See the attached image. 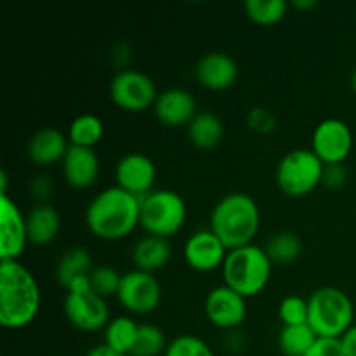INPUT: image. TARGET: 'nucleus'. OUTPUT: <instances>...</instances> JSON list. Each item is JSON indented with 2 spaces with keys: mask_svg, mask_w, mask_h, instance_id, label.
Returning a JSON list of instances; mask_svg holds the SVG:
<instances>
[{
  "mask_svg": "<svg viewBox=\"0 0 356 356\" xmlns=\"http://www.w3.org/2000/svg\"><path fill=\"white\" fill-rule=\"evenodd\" d=\"M40 287L33 273L19 261H0V325L19 330L40 312Z\"/></svg>",
  "mask_w": 356,
  "mask_h": 356,
  "instance_id": "1",
  "label": "nucleus"
},
{
  "mask_svg": "<svg viewBox=\"0 0 356 356\" xmlns=\"http://www.w3.org/2000/svg\"><path fill=\"white\" fill-rule=\"evenodd\" d=\"M141 200L122 188L111 186L97 193L86 211V222L94 236L108 242L122 240L139 226Z\"/></svg>",
  "mask_w": 356,
  "mask_h": 356,
  "instance_id": "2",
  "label": "nucleus"
},
{
  "mask_svg": "<svg viewBox=\"0 0 356 356\" xmlns=\"http://www.w3.org/2000/svg\"><path fill=\"white\" fill-rule=\"evenodd\" d=\"M261 212L250 195L235 191L214 205L211 212V232L229 250L250 245L259 232Z\"/></svg>",
  "mask_w": 356,
  "mask_h": 356,
  "instance_id": "3",
  "label": "nucleus"
},
{
  "mask_svg": "<svg viewBox=\"0 0 356 356\" xmlns=\"http://www.w3.org/2000/svg\"><path fill=\"white\" fill-rule=\"evenodd\" d=\"M271 268L273 263L268 257L266 250L250 243L229 250L222 264V278L225 285L245 299L256 298L266 289L271 278Z\"/></svg>",
  "mask_w": 356,
  "mask_h": 356,
  "instance_id": "4",
  "label": "nucleus"
},
{
  "mask_svg": "<svg viewBox=\"0 0 356 356\" xmlns=\"http://www.w3.org/2000/svg\"><path fill=\"white\" fill-rule=\"evenodd\" d=\"M355 306L337 287H320L308 299V325L318 337L341 339L353 327Z\"/></svg>",
  "mask_w": 356,
  "mask_h": 356,
  "instance_id": "5",
  "label": "nucleus"
},
{
  "mask_svg": "<svg viewBox=\"0 0 356 356\" xmlns=\"http://www.w3.org/2000/svg\"><path fill=\"white\" fill-rule=\"evenodd\" d=\"M186 216V202L177 191L153 190L141 198L139 226L145 229L146 235L169 240L181 232Z\"/></svg>",
  "mask_w": 356,
  "mask_h": 356,
  "instance_id": "6",
  "label": "nucleus"
},
{
  "mask_svg": "<svg viewBox=\"0 0 356 356\" xmlns=\"http://www.w3.org/2000/svg\"><path fill=\"white\" fill-rule=\"evenodd\" d=\"M323 170H325V165L312 152V148L292 149L278 162L277 186L287 197H306L318 184H322Z\"/></svg>",
  "mask_w": 356,
  "mask_h": 356,
  "instance_id": "7",
  "label": "nucleus"
},
{
  "mask_svg": "<svg viewBox=\"0 0 356 356\" xmlns=\"http://www.w3.org/2000/svg\"><path fill=\"white\" fill-rule=\"evenodd\" d=\"M65 316L75 329L83 332H97L110 323V309L106 299L99 298L90 289L89 277L79 278L66 289Z\"/></svg>",
  "mask_w": 356,
  "mask_h": 356,
  "instance_id": "8",
  "label": "nucleus"
},
{
  "mask_svg": "<svg viewBox=\"0 0 356 356\" xmlns=\"http://www.w3.org/2000/svg\"><path fill=\"white\" fill-rule=\"evenodd\" d=\"M110 97L120 110L139 113L155 106L159 90L149 75L139 70H120L110 82Z\"/></svg>",
  "mask_w": 356,
  "mask_h": 356,
  "instance_id": "9",
  "label": "nucleus"
},
{
  "mask_svg": "<svg viewBox=\"0 0 356 356\" xmlns=\"http://www.w3.org/2000/svg\"><path fill=\"white\" fill-rule=\"evenodd\" d=\"M124 309L134 315H149L162 302V287L155 275L146 271H129L122 275V284L117 294Z\"/></svg>",
  "mask_w": 356,
  "mask_h": 356,
  "instance_id": "10",
  "label": "nucleus"
},
{
  "mask_svg": "<svg viewBox=\"0 0 356 356\" xmlns=\"http://www.w3.org/2000/svg\"><path fill=\"white\" fill-rule=\"evenodd\" d=\"M353 149V132L350 125L339 118L322 120L313 131L312 152L323 165H341Z\"/></svg>",
  "mask_w": 356,
  "mask_h": 356,
  "instance_id": "11",
  "label": "nucleus"
},
{
  "mask_svg": "<svg viewBox=\"0 0 356 356\" xmlns=\"http://www.w3.org/2000/svg\"><path fill=\"white\" fill-rule=\"evenodd\" d=\"M26 243V218L9 195H0V261H19Z\"/></svg>",
  "mask_w": 356,
  "mask_h": 356,
  "instance_id": "12",
  "label": "nucleus"
},
{
  "mask_svg": "<svg viewBox=\"0 0 356 356\" xmlns=\"http://www.w3.org/2000/svg\"><path fill=\"white\" fill-rule=\"evenodd\" d=\"M247 299L229 289L228 285H219L212 289L205 298V315L209 322L222 330H233L247 318Z\"/></svg>",
  "mask_w": 356,
  "mask_h": 356,
  "instance_id": "13",
  "label": "nucleus"
},
{
  "mask_svg": "<svg viewBox=\"0 0 356 356\" xmlns=\"http://www.w3.org/2000/svg\"><path fill=\"white\" fill-rule=\"evenodd\" d=\"M117 186L141 200L152 193L156 179V167L149 156L143 153H127L115 167Z\"/></svg>",
  "mask_w": 356,
  "mask_h": 356,
  "instance_id": "14",
  "label": "nucleus"
},
{
  "mask_svg": "<svg viewBox=\"0 0 356 356\" xmlns=\"http://www.w3.org/2000/svg\"><path fill=\"white\" fill-rule=\"evenodd\" d=\"M183 256L191 270L198 273H211L222 268L228 249L211 229H198L184 243Z\"/></svg>",
  "mask_w": 356,
  "mask_h": 356,
  "instance_id": "15",
  "label": "nucleus"
},
{
  "mask_svg": "<svg viewBox=\"0 0 356 356\" xmlns=\"http://www.w3.org/2000/svg\"><path fill=\"white\" fill-rule=\"evenodd\" d=\"M195 79L204 89L226 90L238 79V65L225 52H209L198 59L195 66Z\"/></svg>",
  "mask_w": 356,
  "mask_h": 356,
  "instance_id": "16",
  "label": "nucleus"
},
{
  "mask_svg": "<svg viewBox=\"0 0 356 356\" xmlns=\"http://www.w3.org/2000/svg\"><path fill=\"white\" fill-rule=\"evenodd\" d=\"M156 118L167 127H181L190 125V122L197 117V101L193 94L186 89L172 87L159 94L155 106Z\"/></svg>",
  "mask_w": 356,
  "mask_h": 356,
  "instance_id": "17",
  "label": "nucleus"
},
{
  "mask_svg": "<svg viewBox=\"0 0 356 356\" xmlns=\"http://www.w3.org/2000/svg\"><path fill=\"white\" fill-rule=\"evenodd\" d=\"M61 172L66 183L75 190L94 186L99 176V159L92 148H80L70 145L61 162Z\"/></svg>",
  "mask_w": 356,
  "mask_h": 356,
  "instance_id": "18",
  "label": "nucleus"
},
{
  "mask_svg": "<svg viewBox=\"0 0 356 356\" xmlns=\"http://www.w3.org/2000/svg\"><path fill=\"white\" fill-rule=\"evenodd\" d=\"M68 148V136H65L54 127H44L30 138L26 146V155L35 165L49 167L63 162Z\"/></svg>",
  "mask_w": 356,
  "mask_h": 356,
  "instance_id": "19",
  "label": "nucleus"
},
{
  "mask_svg": "<svg viewBox=\"0 0 356 356\" xmlns=\"http://www.w3.org/2000/svg\"><path fill=\"white\" fill-rule=\"evenodd\" d=\"M61 229L59 212L49 204L35 205L26 216L28 242L33 245L44 247L54 242Z\"/></svg>",
  "mask_w": 356,
  "mask_h": 356,
  "instance_id": "20",
  "label": "nucleus"
},
{
  "mask_svg": "<svg viewBox=\"0 0 356 356\" xmlns=\"http://www.w3.org/2000/svg\"><path fill=\"white\" fill-rule=\"evenodd\" d=\"M170 257H172V247H170L169 240L160 238V236H143L132 249V263H134L136 270L152 275L162 270L169 263Z\"/></svg>",
  "mask_w": 356,
  "mask_h": 356,
  "instance_id": "21",
  "label": "nucleus"
},
{
  "mask_svg": "<svg viewBox=\"0 0 356 356\" xmlns=\"http://www.w3.org/2000/svg\"><path fill=\"white\" fill-rule=\"evenodd\" d=\"M188 138L197 148L212 149L225 138V124L212 111H198L188 125Z\"/></svg>",
  "mask_w": 356,
  "mask_h": 356,
  "instance_id": "22",
  "label": "nucleus"
},
{
  "mask_svg": "<svg viewBox=\"0 0 356 356\" xmlns=\"http://www.w3.org/2000/svg\"><path fill=\"white\" fill-rule=\"evenodd\" d=\"M92 268V257H90L89 250L83 247H73V249L66 250L59 259L58 268H56V278L61 287L68 289L79 278L89 277Z\"/></svg>",
  "mask_w": 356,
  "mask_h": 356,
  "instance_id": "23",
  "label": "nucleus"
},
{
  "mask_svg": "<svg viewBox=\"0 0 356 356\" xmlns=\"http://www.w3.org/2000/svg\"><path fill=\"white\" fill-rule=\"evenodd\" d=\"M104 134V125L97 115L83 113L79 115L68 127V141L72 146L80 148H92L99 145Z\"/></svg>",
  "mask_w": 356,
  "mask_h": 356,
  "instance_id": "24",
  "label": "nucleus"
},
{
  "mask_svg": "<svg viewBox=\"0 0 356 356\" xmlns=\"http://www.w3.org/2000/svg\"><path fill=\"white\" fill-rule=\"evenodd\" d=\"M318 336L313 332L308 323L305 325L282 327L278 334V350L284 356H306L313 344L316 343Z\"/></svg>",
  "mask_w": 356,
  "mask_h": 356,
  "instance_id": "25",
  "label": "nucleus"
},
{
  "mask_svg": "<svg viewBox=\"0 0 356 356\" xmlns=\"http://www.w3.org/2000/svg\"><path fill=\"white\" fill-rule=\"evenodd\" d=\"M138 330L139 323H136L134 320L129 316H117V318L110 320L104 329V344L129 356L136 343V337H138Z\"/></svg>",
  "mask_w": 356,
  "mask_h": 356,
  "instance_id": "26",
  "label": "nucleus"
},
{
  "mask_svg": "<svg viewBox=\"0 0 356 356\" xmlns=\"http://www.w3.org/2000/svg\"><path fill=\"white\" fill-rule=\"evenodd\" d=\"M264 250L273 264H291L302 254V242L296 233L282 232L271 236Z\"/></svg>",
  "mask_w": 356,
  "mask_h": 356,
  "instance_id": "27",
  "label": "nucleus"
},
{
  "mask_svg": "<svg viewBox=\"0 0 356 356\" xmlns=\"http://www.w3.org/2000/svg\"><path fill=\"white\" fill-rule=\"evenodd\" d=\"M243 9L252 23L259 26H273L284 19L289 3L285 0H245Z\"/></svg>",
  "mask_w": 356,
  "mask_h": 356,
  "instance_id": "28",
  "label": "nucleus"
},
{
  "mask_svg": "<svg viewBox=\"0 0 356 356\" xmlns=\"http://www.w3.org/2000/svg\"><path fill=\"white\" fill-rule=\"evenodd\" d=\"M167 337L160 327L153 323H141L138 330V337L129 356H160L165 355Z\"/></svg>",
  "mask_w": 356,
  "mask_h": 356,
  "instance_id": "29",
  "label": "nucleus"
},
{
  "mask_svg": "<svg viewBox=\"0 0 356 356\" xmlns=\"http://www.w3.org/2000/svg\"><path fill=\"white\" fill-rule=\"evenodd\" d=\"M120 284H122V275L118 273L115 268L106 266V264L94 266L92 271L89 273L90 289H92V291L103 299L111 298V296L117 298Z\"/></svg>",
  "mask_w": 356,
  "mask_h": 356,
  "instance_id": "30",
  "label": "nucleus"
},
{
  "mask_svg": "<svg viewBox=\"0 0 356 356\" xmlns=\"http://www.w3.org/2000/svg\"><path fill=\"white\" fill-rule=\"evenodd\" d=\"M278 318L284 327L305 325L308 323V299L301 296H287L278 306Z\"/></svg>",
  "mask_w": 356,
  "mask_h": 356,
  "instance_id": "31",
  "label": "nucleus"
},
{
  "mask_svg": "<svg viewBox=\"0 0 356 356\" xmlns=\"http://www.w3.org/2000/svg\"><path fill=\"white\" fill-rule=\"evenodd\" d=\"M163 356H214V351L200 337L183 334L170 341Z\"/></svg>",
  "mask_w": 356,
  "mask_h": 356,
  "instance_id": "32",
  "label": "nucleus"
},
{
  "mask_svg": "<svg viewBox=\"0 0 356 356\" xmlns=\"http://www.w3.org/2000/svg\"><path fill=\"white\" fill-rule=\"evenodd\" d=\"M247 125L254 132H257V134L266 136L277 129V118H275V115L270 110L257 106L249 110V113H247Z\"/></svg>",
  "mask_w": 356,
  "mask_h": 356,
  "instance_id": "33",
  "label": "nucleus"
},
{
  "mask_svg": "<svg viewBox=\"0 0 356 356\" xmlns=\"http://www.w3.org/2000/svg\"><path fill=\"white\" fill-rule=\"evenodd\" d=\"M306 356H344L343 344H341V339L318 337Z\"/></svg>",
  "mask_w": 356,
  "mask_h": 356,
  "instance_id": "34",
  "label": "nucleus"
},
{
  "mask_svg": "<svg viewBox=\"0 0 356 356\" xmlns=\"http://www.w3.org/2000/svg\"><path fill=\"white\" fill-rule=\"evenodd\" d=\"M348 179V172L344 169V165H325V170H323V179L322 184H325L327 188H341Z\"/></svg>",
  "mask_w": 356,
  "mask_h": 356,
  "instance_id": "35",
  "label": "nucleus"
},
{
  "mask_svg": "<svg viewBox=\"0 0 356 356\" xmlns=\"http://www.w3.org/2000/svg\"><path fill=\"white\" fill-rule=\"evenodd\" d=\"M51 188H52L51 179H49V177H45V176L35 177L33 184H31V191H33L35 197L40 200V204H44L45 198L49 197V193H51Z\"/></svg>",
  "mask_w": 356,
  "mask_h": 356,
  "instance_id": "36",
  "label": "nucleus"
},
{
  "mask_svg": "<svg viewBox=\"0 0 356 356\" xmlns=\"http://www.w3.org/2000/svg\"><path fill=\"white\" fill-rule=\"evenodd\" d=\"M341 344H343L344 356H356V325L351 327V329L341 337Z\"/></svg>",
  "mask_w": 356,
  "mask_h": 356,
  "instance_id": "37",
  "label": "nucleus"
},
{
  "mask_svg": "<svg viewBox=\"0 0 356 356\" xmlns=\"http://www.w3.org/2000/svg\"><path fill=\"white\" fill-rule=\"evenodd\" d=\"M86 356H127L120 351H115L113 348H110L108 344H99V346H94L87 351Z\"/></svg>",
  "mask_w": 356,
  "mask_h": 356,
  "instance_id": "38",
  "label": "nucleus"
},
{
  "mask_svg": "<svg viewBox=\"0 0 356 356\" xmlns=\"http://www.w3.org/2000/svg\"><path fill=\"white\" fill-rule=\"evenodd\" d=\"M316 6H318V2H316V0H294V2H292V7H296V9H301V10H309Z\"/></svg>",
  "mask_w": 356,
  "mask_h": 356,
  "instance_id": "39",
  "label": "nucleus"
},
{
  "mask_svg": "<svg viewBox=\"0 0 356 356\" xmlns=\"http://www.w3.org/2000/svg\"><path fill=\"white\" fill-rule=\"evenodd\" d=\"M351 86H353V90H355V94H356V70L353 72V79H351Z\"/></svg>",
  "mask_w": 356,
  "mask_h": 356,
  "instance_id": "40",
  "label": "nucleus"
}]
</instances>
